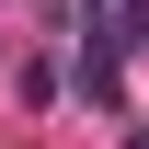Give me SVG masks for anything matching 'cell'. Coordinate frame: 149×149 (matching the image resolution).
I'll list each match as a JSON object with an SVG mask.
<instances>
[{
    "mask_svg": "<svg viewBox=\"0 0 149 149\" xmlns=\"http://www.w3.org/2000/svg\"><path fill=\"white\" fill-rule=\"evenodd\" d=\"M80 12H92V35H80V80L115 103V57L149 46V0H80Z\"/></svg>",
    "mask_w": 149,
    "mask_h": 149,
    "instance_id": "cell-1",
    "label": "cell"
}]
</instances>
